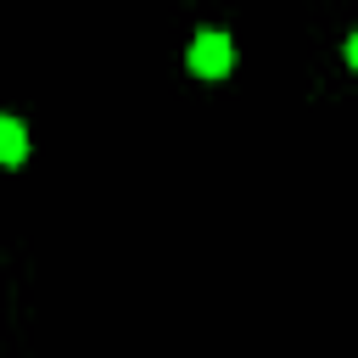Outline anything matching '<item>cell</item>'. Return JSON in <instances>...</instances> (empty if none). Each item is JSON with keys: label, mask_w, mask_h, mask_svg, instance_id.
Here are the masks:
<instances>
[{"label": "cell", "mask_w": 358, "mask_h": 358, "mask_svg": "<svg viewBox=\"0 0 358 358\" xmlns=\"http://www.w3.org/2000/svg\"><path fill=\"white\" fill-rule=\"evenodd\" d=\"M185 67L196 78H229L235 73V39L224 28H196L185 45Z\"/></svg>", "instance_id": "cell-1"}, {"label": "cell", "mask_w": 358, "mask_h": 358, "mask_svg": "<svg viewBox=\"0 0 358 358\" xmlns=\"http://www.w3.org/2000/svg\"><path fill=\"white\" fill-rule=\"evenodd\" d=\"M28 162V123L0 112V168H22Z\"/></svg>", "instance_id": "cell-2"}]
</instances>
